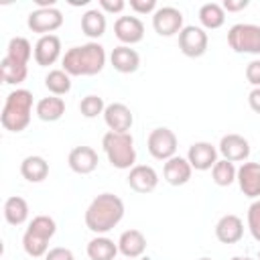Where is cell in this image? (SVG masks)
Wrapping results in <instances>:
<instances>
[{
    "mask_svg": "<svg viewBox=\"0 0 260 260\" xmlns=\"http://www.w3.org/2000/svg\"><path fill=\"white\" fill-rule=\"evenodd\" d=\"M124 217V201L114 193H100L85 209V225L98 236L114 230Z\"/></svg>",
    "mask_w": 260,
    "mask_h": 260,
    "instance_id": "obj_1",
    "label": "cell"
},
{
    "mask_svg": "<svg viewBox=\"0 0 260 260\" xmlns=\"http://www.w3.org/2000/svg\"><path fill=\"white\" fill-rule=\"evenodd\" d=\"M61 65L63 71H67L71 77L98 75L106 65V49L95 41H89L79 47H71L69 51H65Z\"/></svg>",
    "mask_w": 260,
    "mask_h": 260,
    "instance_id": "obj_2",
    "label": "cell"
},
{
    "mask_svg": "<svg viewBox=\"0 0 260 260\" xmlns=\"http://www.w3.org/2000/svg\"><path fill=\"white\" fill-rule=\"evenodd\" d=\"M32 116V93L28 89H14L6 95L0 124L8 132H22L30 124Z\"/></svg>",
    "mask_w": 260,
    "mask_h": 260,
    "instance_id": "obj_3",
    "label": "cell"
},
{
    "mask_svg": "<svg viewBox=\"0 0 260 260\" xmlns=\"http://www.w3.org/2000/svg\"><path fill=\"white\" fill-rule=\"evenodd\" d=\"M102 146L112 167L120 171L134 167L136 148H134V138L130 132H106L102 138Z\"/></svg>",
    "mask_w": 260,
    "mask_h": 260,
    "instance_id": "obj_4",
    "label": "cell"
},
{
    "mask_svg": "<svg viewBox=\"0 0 260 260\" xmlns=\"http://www.w3.org/2000/svg\"><path fill=\"white\" fill-rule=\"evenodd\" d=\"M228 45L236 53L260 55V26L250 22H238L228 30Z\"/></svg>",
    "mask_w": 260,
    "mask_h": 260,
    "instance_id": "obj_5",
    "label": "cell"
},
{
    "mask_svg": "<svg viewBox=\"0 0 260 260\" xmlns=\"http://www.w3.org/2000/svg\"><path fill=\"white\" fill-rule=\"evenodd\" d=\"M146 148L150 152L152 158L156 160H169L177 154V136L171 128H154L150 134H148V140H146Z\"/></svg>",
    "mask_w": 260,
    "mask_h": 260,
    "instance_id": "obj_6",
    "label": "cell"
},
{
    "mask_svg": "<svg viewBox=\"0 0 260 260\" xmlns=\"http://www.w3.org/2000/svg\"><path fill=\"white\" fill-rule=\"evenodd\" d=\"M61 24H63V12L55 6L53 8H37L26 18V26L41 37L53 35Z\"/></svg>",
    "mask_w": 260,
    "mask_h": 260,
    "instance_id": "obj_7",
    "label": "cell"
},
{
    "mask_svg": "<svg viewBox=\"0 0 260 260\" xmlns=\"http://www.w3.org/2000/svg\"><path fill=\"white\" fill-rule=\"evenodd\" d=\"M207 45H209V39L201 26H193V24L183 26V30L179 32V49L185 57H191V59L203 57L207 53Z\"/></svg>",
    "mask_w": 260,
    "mask_h": 260,
    "instance_id": "obj_8",
    "label": "cell"
},
{
    "mask_svg": "<svg viewBox=\"0 0 260 260\" xmlns=\"http://www.w3.org/2000/svg\"><path fill=\"white\" fill-rule=\"evenodd\" d=\"M152 28L158 37H175L183 30V12L175 6H160L152 14Z\"/></svg>",
    "mask_w": 260,
    "mask_h": 260,
    "instance_id": "obj_9",
    "label": "cell"
},
{
    "mask_svg": "<svg viewBox=\"0 0 260 260\" xmlns=\"http://www.w3.org/2000/svg\"><path fill=\"white\" fill-rule=\"evenodd\" d=\"M114 35L122 45L130 47L144 39V24L138 16H120L114 22Z\"/></svg>",
    "mask_w": 260,
    "mask_h": 260,
    "instance_id": "obj_10",
    "label": "cell"
},
{
    "mask_svg": "<svg viewBox=\"0 0 260 260\" xmlns=\"http://www.w3.org/2000/svg\"><path fill=\"white\" fill-rule=\"evenodd\" d=\"M104 122L110 128V132H130L134 116L130 112V108L122 102H114L108 104L104 110Z\"/></svg>",
    "mask_w": 260,
    "mask_h": 260,
    "instance_id": "obj_11",
    "label": "cell"
},
{
    "mask_svg": "<svg viewBox=\"0 0 260 260\" xmlns=\"http://www.w3.org/2000/svg\"><path fill=\"white\" fill-rule=\"evenodd\" d=\"M217 152L230 162H246L250 156V142L240 134H225L219 140Z\"/></svg>",
    "mask_w": 260,
    "mask_h": 260,
    "instance_id": "obj_12",
    "label": "cell"
},
{
    "mask_svg": "<svg viewBox=\"0 0 260 260\" xmlns=\"http://www.w3.org/2000/svg\"><path fill=\"white\" fill-rule=\"evenodd\" d=\"M187 160L195 171H209L217 162V148L211 142H193L187 150Z\"/></svg>",
    "mask_w": 260,
    "mask_h": 260,
    "instance_id": "obj_13",
    "label": "cell"
},
{
    "mask_svg": "<svg viewBox=\"0 0 260 260\" xmlns=\"http://www.w3.org/2000/svg\"><path fill=\"white\" fill-rule=\"evenodd\" d=\"M236 181L246 197L260 199V162H242Z\"/></svg>",
    "mask_w": 260,
    "mask_h": 260,
    "instance_id": "obj_14",
    "label": "cell"
},
{
    "mask_svg": "<svg viewBox=\"0 0 260 260\" xmlns=\"http://www.w3.org/2000/svg\"><path fill=\"white\" fill-rule=\"evenodd\" d=\"M128 185L136 193H150L158 185V175L148 165H134L128 173Z\"/></svg>",
    "mask_w": 260,
    "mask_h": 260,
    "instance_id": "obj_15",
    "label": "cell"
},
{
    "mask_svg": "<svg viewBox=\"0 0 260 260\" xmlns=\"http://www.w3.org/2000/svg\"><path fill=\"white\" fill-rule=\"evenodd\" d=\"M61 57V39L57 35H45L35 45V61L41 67L53 65Z\"/></svg>",
    "mask_w": 260,
    "mask_h": 260,
    "instance_id": "obj_16",
    "label": "cell"
},
{
    "mask_svg": "<svg viewBox=\"0 0 260 260\" xmlns=\"http://www.w3.org/2000/svg\"><path fill=\"white\" fill-rule=\"evenodd\" d=\"M69 169L77 175H89L98 167V152L91 146H75L67 156Z\"/></svg>",
    "mask_w": 260,
    "mask_h": 260,
    "instance_id": "obj_17",
    "label": "cell"
},
{
    "mask_svg": "<svg viewBox=\"0 0 260 260\" xmlns=\"http://www.w3.org/2000/svg\"><path fill=\"white\" fill-rule=\"evenodd\" d=\"M193 175V167L189 165L187 158L183 156H173L169 160H165V167H162V177L169 185L173 187H179V185H185Z\"/></svg>",
    "mask_w": 260,
    "mask_h": 260,
    "instance_id": "obj_18",
    "label": "cell"
},
{
    "mask_svg": "<svg viewBox=\"0 0 260 260\" xmlns=\"http://www.w3.org/2000/svg\"><path fill=\"white\" fill-rule=\"evenodd\" d=\"M242 236H244V221L234 213L221 215L219 221L215 223V238L221 244H236L242 240Z\"/></svg>",
    "mask_w": 260,
    "mask_h": 260,
    "instance_id": "obj_19",
    "label": "cell"
},
{
    "mask_svg": "<svg viewBox=\"0 0 260 260\" xmlns=\"http://www.w3.org/2000/svg\"><path fill=\"white\" fill-rule=\"evenodd\" d=\"M118 250L128 260H136L146 252V238L140 230H126L118 240Z\"/></svg>",
    "mask_w": 260,
    "mask_h": 260,
    "instance_id": "obj_20",
    "label": "cell"
},
{
    "mask_svg": "<svg viewBox=\"0 0 260 260\" xmlns=\"http://www.w3.org/2000/svg\"><path fill=\"white\" fill-rule=\"evenodd\" d=\"M110 63L118 73H134L140 67V55L126 45H120L116 49H112L110 55Z\"/></svg>",
    "mask_w": 260,
    "mask_h": 260,
    "instance_id": "obj_21",
    "label": "cell"
},
{
    "mask_svg": "<svg viewBox=\"0 0 260 260\" xmlns=\"http://www.w3.org/2000/svg\"><path fill=\"white\" fill-rule=\"evenodd\" d=\"M20 175L28 183H41L49 175V162L43 156H39V154H30V156L22 158V162H20Z\"/></svg>",
    "mask_w": 260,
    "mask_h": 260,
    "instance_id": "obj_22",
    "label": "cell"
},
{
    "mask_svg": "<svg viewBox=\"0 0 260 260\" xmlns=\"http://www.w3.org/2000/svg\"><path fill=\"white\" fill-rule=\"evenodd\" d=\"M37 116L43 122H57L63 118L65 114V102L59 95H49V98H41L37 102Z\"/></svg>",
    "mask_w": 260,
    "mask_h": 260,
    "instance_id": "obj_23",
    "label": "cell"
},
{
    "mask_svg": "<svg viewBox=\"0 0 260 260\" xmlns=\"http://www.w3.org/2000/svg\"><path fill=\"white\" fill-rule=\"evenodd\" d=\"M118 244L108 236H95L87 242V256L89 260H114L118 254Z\"/></svg>",
    "mask_w": 260,
    "mask_h": 260,
    "instance_id": "obj_24",
    "label": "cell"
},
{
    "mask_svg": "<svg viewBox=\"0 0 260 260\" xmlns=\"http://www.w3.org/2000/svg\"><path fill=\"white\" fill-rule=\"evenodd\" d=\"M4 219L10 223V225H20L28 219V203L26 199L18 197V195H12L4 201Z\"/></svg>",
    "mask_w": 260,
    "mask_h": 260,
    "instance_id": "obj_25",
    "label": "cell"
},
{
    "mask_svg": "<svg viewBox=\"0 0 260 260\" xmlns=\"http://www.w3.org/2000/svg\"><path fill=\"white\" fill-rule=\"evenodd\" d=\"M81 30L89 39H100L106 32V14L100 8H91L81 16Z\"/></svg>",
    "mask_w": 260,
    "mask_h": 260,
    "instance_id": "obj_26",
    "label": "cell"
},
{
    "mask_svg": "<svg viewBox=\"0 0 260 260\" xmlns=\"http://www.w3.org/2000/svg\"><path fill=\"white\" fill-rule=\"evenodd\" d=\"M199 22L203 24V28L215 30L219 26H223L225 22V10L221 4L217 2H207L199 8Z\"/></svg>",
    "mask_w": 260,
    "mask_h": 260,
    "instance_id": "obj_27",
    "label": "cell"
},
{
    "mask_svg": "<svg viewBox=\"0 0 260 260\" xmlns=\"http://www.w3.org/2000/svg\"><path fill=\"white\" fill-rule=\"evenodd\" d=\"M0 75H2V81L8 83V85H18L26 79L28 75V67L22 65V63H16L12 59H8L6 55L2 57L0 61Z\"/></svg>",
    "mask_w": 260,
    "mask_h": 260,
    "instance_id": "obj_28",
    "label": "cell"
},
{
    "mask_svg": "<svg viewBox=\"0 0 260 260\" xmlns=\"http://www.w3.org/2000/svg\"><path fill=\"white\" fill-rule=\"evenodd\" d=\"M30 55H35V51H32V45L28 43V39L12 37L8 41V47H6V57L8 59H12L16 63H22V65H28Z\"/></svg>",
    "mask_w": 260,
    "mask_h": 260,
    "instance_id": "obj_29",
    "label": "cell"
},
{
    "mask_svg": "<svg viewBox=\"0 0 260 260\" xmlns=\"http://www.w3.org/2000/svg\"><path fill=\"white\" fill-rule=\"evenodd\" d=\"M45 87L53 95H65L71 91V75L63 69H51L45 75Z\"/></svg>",
    "mask_w": 260,
    "mask_h": 260,
    "instance_id": "obj_30",
    "label": "cell"
},
{
    "mask_svg": "<svg viewBox=\"0 0 260 260\" xmlns=\"http://www.w3.org/2000/svg\"><path fill=\"white\" fill-rule=\"evenodd\" d=\"M211 177H213V183H215V185H219V187H230V185L236 181V177H238V169L234 167V162L221 158V160H217V162L213 165Z\"/></svg>",
    "mask_w": 260,
    "mask_h": 260,
    "instance_id": "obj_31",
    "label": "cell"
},
{
    "mask_svg": "<svg viewBox=\"0 0 260 260\" xmlns=\"http://www.w3.org/2000/svg\"><path fill=\"white\" fill-rule=\"evenodd\" d=\"M26 232L32 234V236H37V238H41V240H47V242H49V240L55 236V232H57V223H55V219L49 217V215H37V217H32V221L28 223Z\"/></svg>",
    "mask_w": 260,
    "mask_h": 260,
    "instance_id": "obj_32",
    "label": "cell"
},
{
    "mask_svg": "<svg viewBox=\"0 0 260 260\" xmlns=\"http://www.w3.org/2000/svg\"><path fill=\"white\" fill-rule=\"evenodd\" d=\"M104 110H106V104H104V100H102L100 95L89 93V95H85V98L79 102V112H81V116H85V118H98L100 114L104 116Z\"/></svg>",
    "mask_w": 260,
    "mask_h": 260,
    "instance_id": "obj_33",
    "label": "cell"
},
{
    "mask_svg": "<svg viewBox=\"0 0 260 260\" xmlns=\"http://www.w3.org/2000/svg\"><path fill=\"white\" fill-rule=\"evenodd\" d=\"M22 248H24V252L28 256L41 258V256H45L49 252V242L47 240H41V238H37L32 234H28V232H24V236H22Z\"/></svg>",
    "mask_w": 260,
    "mask_h": 260,
    "instance_id": "obj_34",
    "label": "cell"
},
{
    "mask_svg": "<svg viewBox=\"0 0 260 260\" xmlns=\"http://www.w3.org/2000/svg\"><path fill=\"white\" fill-rule=\"evenodd\" d=\"M248 230L256 242H260V199L248 207Z\"/></svg>",
    "mask_w": 260,
    "mask_h": 260,
    "instance_id": "obj_35",
    "label": "cell"
},
{
    "mask_svg": "<svg viewBox=\"0 0 260 260\" xmlns=\"http://www.w3.org/2000/svg\"><path fill=\"white\" fill-rule=\"evenodd\" d=\"M130 8L136 14H154L156 12V0H130Z\"/></svg>",
    "mask_w": 260,
    "mask_h": 260,
    "instance_id": "obj_36",
    "label": "cell"
},
{
    "mask_svg": "<svg viewBox=\"0 0 260 260\" xmlns=\"http://www.w3.org/2000/svg\"><path fill=\"white\" fill-rule=\"evenodd\" d=\"M246 79L254 87H260V59H254V61L248 63V67H246Z\"/></svg>",
    "mask_w": 260,
    "mask_h": 260,
    "instance_id": "obj_37",
    "label": "cell"
},
{
    "mask_svg": "<svg viewBox=\"0 0 260 260\" xmlns=\"http://www.w3.org/2000/svg\"><path fill=\"white\" fill-rule=\"evenodd\" d=\"M126 8L124 0H100V10L104 14H118Z\"/></svg>",
    "mask_w": 260,
    "mask_h": 260,
    "instance_id": "obj_38",
    "label": "cell"
},
{
    "mask_svg": "<svg viewBox=\"0 0 260 260\" xmlns=\"http://www.w3.org/2000/svg\"><path fill=\"white\" fill-rule=\"evenodd\" d=\"M45 260H75V258H73V252H71L69 248L57 246V248H51V250L45 254Z\"/></svg>",
    "mask_w": 260,
    "mask_h": 260,
    "instance_id": "obj_39",
    "label": "cell"
},
{
    "mask_svg": "<svg viewBox=\"0 0 260 260\" xmlns=\"http://www.w3.org/2000/svg\"><path fill=\"white\" fill-rule=\"evenodd\" d=\"M250 2L248 0H223V10H228V12H240V10H244L246 6H248Z\"/></svg>",
    "mask_w": 260,
    "mask_h": 260,
    "instance_id": "obj_40",
    "label": "cell"
},
{
    "mask_svg": "<svg viewBox=\"0 0 260 260\" xmlns=\"http://www.w3.org/2000/svg\"><path fill=\"white\" fill-rule=\"evenodd\" d=\"M248 104H250L252 112L260 114V87H254V89L248 93Z\"/></svg>",
    "mask_w": 260,
    "mask_h": 260,
    "instance_id": "obj_41",
    "label": "cell"
},
{
    "mask_svg": "<svg viewBox=\"0 0 260 260\" xmlns=\"http://www.w3.org/2000/svg\"><path fill=\"white\" fill-rule=\"evenodd\" d=\"M232 260H252V258H248V256H234Z\"/></svg>",
    "mask_w": 260,
    "mask_h": 260,
    "instance_id": "obj_42",
    "label": "cell"
},
{
    "mask_svg": "<svg viewBox=\"0 0 260 260\" xmlns=\"http://www.w3.org/2000/svg\"><path fill=\"white\" fill-rule=\"evenodd\" d=\"M199 260H213V258H199Z\"/></svg>",
    "mask_w": 260,
    "mask_h": 260,
    "instance_id": "obj_43",
    "label": "cell"
},
{
    "mask_svg": "<svg viewBox=\"0 0 260 260\" xmlns=\"http://www.w3.org/2000/svg\"><path fill=\"white\" fill-rule=\"evenodd\" d=\"M258 260H260V254H258Z\"/></svg>",
    "mask_w": 260,
    "mask_h": 260,
    "instance_id": "obj_44",
    "label": "cell"
}]
</instances>
